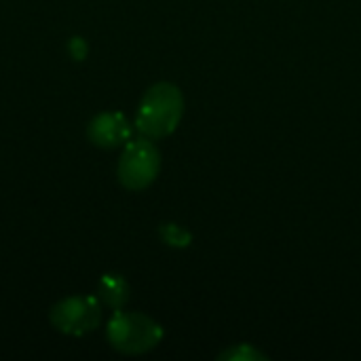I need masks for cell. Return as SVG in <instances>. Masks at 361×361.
I'll return each mask as SVG.
<instances>
[{"label": "cell", "instance_id": "5b68a950", "mask_svg": "<svg viewBox=\"0 0 361 361\" xmlns=\"http://www.w3.org/2000/svg\"><path fill=\"white\" fill-rule=\"evenodd\" d=\"M133 135V125L123 112H102L91 118L87 127V137L93 146L102 150L123 148Z\"/></svg>", "mask_w": 361, "mask_h": 361}, {"label": "cell", "instance_id": "ba28073f", "mask_svg": "<svg viewBox=\"0 0 361 361\" xmlns=\"http://www.w3.org/2000/svg\"><path fill=\"white\" fill-rule=\"evenodd\" d=\"M220 361H269V355L258 351L252 345H235L218 355Z\"/></svg>", "mask_w": 361, "mask_h": 361}, {"label": "cell", "instance_id": "6da1fadb", "mask_svg": "<svg viewBox=\"0 0 361 361\" xmlns=\"http://www.w3.org/2000/svg\"><path fill=\"white\" fill-rule=\"evenodd\" d=\"M182 116H184L182 91L171 82H157L144 93L137 106L135 129L150 140H161L178 129Z\"/></svg>", "mask_w": 361, "mask_h": 361}, {"label": "cell", "instance_id": "277c9868", "mask_svg": "<svg viewBox=\"0 0 361 361\" xmlns=\"http://www.w3.org/2000/svg\"><path fill=\"white\" fill-rule=\"evenodd\" d=\"M49 319L59 334L87 336L102 322V302L97 296H70L51 309Z\"/></svg>", "mask_w": 361, "mask_h": 361}, {"label": "cell", "instance_id": "52a82bcc", "mask_svg": "<svg viewBox=\"0 0 361 361\" xmlns=\"http://www.w3.org/2000/svg\"><path fill=\"white\" fill-rule=\"evenodd\" d=\"M161 233V239L169 245V247H188L192 243V235L180 226V224H173V222H167L159 228Z\"/></svg>", "mask_w": 361, "mask_h": 361}, {"label": "cell", "instance_id": "7a4b0ae2", "mask_svg": "<svg viewBox=\"0 0 361 361\" xmlns=\"http://www.w3.org/2000/svg\"><path fill=\"white\" fill-rule=\"evenodd\" d=\"M108 345L123 355H144L163 341V328L152 317L133 311H114L106 328Z\"/></svg>", "mask_w": 361, "mask_h": 361}, {"label": "cell", "instance_id": "8992f818", "mask_svg": "<svg viewBox=\"0 0 361 361\" xmlns=\"http://www.w3.org/2000/svg\"><path fill=\"white\" fill-rule=\"evenodd\" d=\"M129 294V283L121 275H104L97 283V300L112 311H121L127 305Z\"/></svg>", "mask_w": 361, "mask_h": 361}, {"label": "cell", "instance_id": "3957f363", "mask_svg": "<svg viewBox=\"0 0 361 361\" xmlns=\"http://www.w3.org/2000/svg\"><path fill=\"white\" fill-rule=\"evenodd\" d=\"M161 171V152L154 142L146 135L131 137L121 152L116 165V178L127 190H144L148 188Z\"/></svg>", "mask_w": 361, "mask_h": 361}]
</instances>
